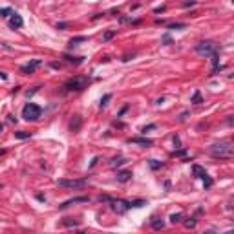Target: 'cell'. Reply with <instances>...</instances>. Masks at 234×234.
I'll use <instances>...</instances> for the list:
<instances>
[{
  "label": "cell",
  "mask_w": 234,
  "mask_h": 234,
  "mask_svg": "<svg viewBox=\"0 0 234 234\" xmlns=\"http://www.w3.org/2000/svg\"><path fill=\"white\" fill-rule=\"evenodd\" d=\"M22 117L26 121H39L42 117V108L35 102H27V104L22 108Z\"/></svg>",
  "instance_id": "7a4b0ae2"
},
{
  "label": "cell",
  "mask_w": 234,
  "mask_h": 234,
  "mask_svg": "<svg viewBox=\"0 0 234 234\" xmlns=\"http://www.w3.org/2000/svg\"><path fill=\"white\" fill-rule=\"evenodd\" d=\"M37 199H39V201H42V203H44V201H46V196H44V194H37Z\"/></svg>",
  "instance_id": "8d00e7d4"
},
{
  "label": "cell",
  "mask_w": 234,
  "mask_h": 234,
  "mask_svg": "<svg viewBox=\"0 0 234 234\" xmlns=\"http://www.w3.org/2000/svg\"><path fill=\"white\" fill-rule=\"evenodd\" d=\"M210 156L216 157V159H230L234 156V146L230 141H221V143H216L210 146Z\"/></svg>",
  "instance_id": "6da1fadb"
},
{
  "label": "cell",
  "mask_w": 234,
  "mask_h": 234,
  "mask_svg": "<svg viewBox=\"0 0 234 234\" xmlns=\"http://www.w3.org/2000/svg\"><path fill=\"white\" fill-rule=\"evenodd\" d=\"M201 179H203V185H205V188H210L212 185H214V179H212V177H210L209 174H205V176L201 177Z\"/></svg>",
  "instance_id": "2e32d148"
},
{
  "label": "cell",
  "mask_w": 234,
  "mask_h": 234,
  "mask_svg": "<svg viewBox=\"0 0 234 234\" xmlns=\"http://www.w3.org/2000/svg\"><path fill=\"white\" fill-rule=\"evenodd\" d=\"M130 179H132V170H119V172H117V181L126 183Z\"/></svg>",
  "instance_id": "7c38bea8"
},
{
  "label": "cell",
  "mask_w": 234,
  "mask_h": 234,
  "mask_svg": "<svg viewBox=\"0 0 234 234\" xmlns=\"http://www.w3.org/2000/svg\"><path fill=\"white\" fill-rule=\"evenodd\" d=\"M88 84H90V79L88 77H73L70 81H66V84L64 88L66 90H75V92H81V90H84V88H88Z\"/></svg>",
  "instance_id": "277c9868"
},
{
  "label": "cell",
  "mask_w": 234,
  "mask_h": 234,
  "mask_svg": "<svg viewBox=\"0 0 234 234\" xmlns=\"http://www.w3.org/2000/svg\"><path fill=\"white\" fill-rule=\"evenodd\" d=\"M161 44H165V46H170L172 44V37L168 35V33H165V35L161 37Z\"/></svg>",
  "instance_id": "4316f807"
},
{
  "label": "cell",
  "mask_w": 234,
  "mask_h": 234,
  "mask_svg": "<svg viewBox=\"0 0 234 234\" xmlns=\"http://www.w3.org/2000/svg\"><path fill=\"white\" fill-rule=\"evenodd\" d=\"M174 144H176L177 148H181V141H179V137H177V135H174Z\"/></svg>",
  "instance_id": "e575fe53"
},
{
  "label": "cell",
  "mask_w": 234,
  "mask_h": 234,
  "mask_svg": "<svg viewBox=\"0 0 234 234\" xmlns=\"http://www.w3.org/2000/svg\"><path fill=\"white\" fill-rule=\"evenodd\" d=\"M194 4H196V2H194V0H190V2H185L183 6H185V8H190V6H194Z\"/></svg>",
  "instance_id": "74e56055"
},
{
  "label": "cell",
  "mask_w": 234,
  "mask_h": 234,
  "mask_svg": "<svg viewBox=\"0 0 234 234\" xmlns=\"http://www.w3.org/2000/svg\"><path fill=\"white\" fill-rule=\"evenodd\" d=\"M97 161H99V157H93V161L90 163V168H92V167H95V165H97Z\"/></svg>",
  "instance_id": "f35d334b"
},
{
  "label": "cell",
  "mask_w": 234,
  "mask_h": 234,
  "mask_svg": "<svg viewBox=\"0 0 234 234\" xmlns=\"http://www.w3.org/2000/svg\"><path fill=\"white\" fill-rule=\"evenodd\" d=\"M190 102H194V104H203V95H201V92L196 90L194 95H192V101Z\"/></svg>",
  "instance_id": "9a60e30c"
},
{
  "label": "cell",
  "mask_w": 234,
  "mask_h": 234,
  "mask_svg": "<svg viewBox=\"0 0 234 234\" xmlns=\"http://www.w3.org/2000/svg\"><path fill=\"white\" fill-rule=\"evenodd\" d=\"M13 13L15 11H13L11 8H0V17H11Z\"/></svg>",
  "instance_id": "cb8c5ba5"
},
{
  "label": "cell",
  "mask_w": 234,
  "mask_h": 234,
  "mask_svg": "<svg viewBox=\"0 0 234 234\" xmlns=\"http://www.w3.org/2000/svg\"><path fill=\"white\" fill-rule=\"evenodd\" d=\"M64 225H66V227H77V225H79V221H71V219H64Z\"/></svg>",
  "instance_id": "4dcf8cb0"
},
{
  "label": "cell",
  "mask_w": 234,
  "mask_h": 234,
  "mask_svg": "<svg viewBox=\"0 0 234 234\" xmlns=\"http://www.w3.org/2000/svg\"><path fill=\"white\" fill-rule=\"evenodd\" d=\"M125 163H126L125 157H115V159L112 161V167L115 168V167H121V165H125Z\"/></svg>",
  "instance_id": "d4e9b609"
},
{
  "label": "cell",
  "mask_w": 234,
  "mask_h": 234,
  "mask_svg": "<svg viewBox=\"0 0 234 234\" xmlns=\"http://www.w3.org/2000/svg\"><path fill=\"white\" fill-rule=\"evenodd\" d=\"M90 201V198L88 196H79V198H73V199H68V201H64L62 205H59L60 209H66V207H70V205H73V203H88Z\"/></svg>",
  "instance_id": "9c48e42d"
},
{
  "label": "cell",
  "mask_w": 234,
  "mask_h": 234,
  "mask_svg": "<svg viewBox=\"0 0 234 234\" xmlns=\"http://www.w3.org/2000/svg\"><path fill=\"white\" fill-rule=\"evenodd\" d=\"M205 174H207V170H205L203 167H199V165H192V176H194V177H199V179H201Z\"/></svg>",
  "instance_id": "4fadbf2b"
},
{
  "label": "cell",
  "mask_w": 234,
  "mask_h": 234,
  "mask_svg": "<svg viewBox=\"0 0 234 234\" xmlns=\"http://www.w3.org/2000/svg\"><path fill=\"white\" fill-rule=\"evenodd\" d=\"M88 185V177H82V179H59V187L64 188H84Z\"/></svg>",
  "instance_id": "5b68a950"
},
{
  "label": "cell",
  "mask_w": 234,
  "mask_h": 234,
  "mask_svg": "<svg viewBox=\"0 0 234 234\" xmlns=\"http://www.w3.org/2000/svg\"><path fill=\"white\" fill-rule=\"evenodd\" d=\"M196 53L201 57H212L214 53H219V48L212 40H201L199 44H196Z\"/></svg>",
  "instance_id": "3957f363"
},
{
  "label": "cell",
  "mask_w": 234,
  "mask_h": 234,
  "mask_svg": "<svg viewBox=\"0 0 234 234\" xmlns=\"http://www.w3.org/2000/svg\"><path fill=\"white\" fill-rule=\"evenodd\" d=\"M99 201L101 203H110V201H112V198H110V196H99Z\"/></svg>",
  "instance_id": "1f68e13d"
},
{
  "label": "cell",
  "mask_w": 234,
  "mask_h": 234,
  "mask_svg": "<svg viewBox=\"0 0 234 234\" xmlns=\"http://www.w3.org/2000/svg\"><path fill=\"white\" fill-rule=\"evenodd\" d=\"M167 11V6H161V8H156L154 9V13H165Z\"/></svg>",
  "instance_id": "836d02e7"
},
{
  "label": "cell",
  "mask_w": 234,
  "mask_h": 234,
  "mask_svg": "<svg viewBox=\"0 0 234 234\" xmlns=\"http://www.w3.org/2000/svg\"><path fill=\"white\" fill-rule=\"evenodd\" d=\"M110 205H112V210L117 212V214H125L126 210L132 209L130 201H126V199H112V201H110Z\"/></svg>",
  "instance_id": "8992f818"
},
{
  "label": "cell",
  "mask_w": 234,
  "mask_h": 234,
  "mask_svg": "<svg viewBox=\"0 0 234 234\" xmlns=\"http://www.w3.org/2000/svg\"><path fill=\"white\" fill-rule=\"evenodd\" d=\"M163 227H165V221H163V219H157V218L152 219V229L159 230V229H163Z\"/></svg>",
  "instance_id": "ac0fdd59"
},
{
  "label": "cell",
  "mask_w": 234,
  "mask_h": 234,
  "mask_svg": "<svg viewBox=\"0 0 234 234\" xmlns=\"http://www.w3.org/2000/svg\"><path fill=\"white\" fill-rule=\"evenodd\" d=\"M185 154H187V148H179L177 152H174V156H176V157H183Z\"/></svg>",
  "instance_id": "f546056e"
},
{
  "label": "cell",
  "mask_w": 234,
  "mask_h": 234,
  "mask_svg": "<svg viewBox=\"0 0 234 234\" xmlns=\"http://www.w3.org/2000/svg\"><path fill=\"white\" fill-rule=\"evenodd\" d=\"M187 115H188V112H183L181 117H179V121H185V119H187Z\"/></svg>",
  "instance_id": "ab89813d"
},
{
  "label": "cell",
  "mask_w": 234,
  "mask_h": 234,
  "mask_svg": "<svg viewBox=\"0 0 234 234\" xmlns=\"http://www.w3.org/2000/svg\"><path fill=\"white\" fill-rule=\"evenodd\" d=\"M154 128H157V125H148V126H144V128L141 130V132H143V134H146L148 130H154Z\"/></svg>",
  "instance_id": "d6a6232c"
},
{
  "label": "cell",
  "mask_w": 234,
  "mask_h": 234,
  "mask_svg": "<svg viewBox=\"0 0 234 234\" xmlns=\"http://www.w3.org/2000/svg\"><path fill=\"white\" fill-rule=\"evenodd\" d=\"M24 26V18L18 15V13H13L11 18H9V27L11 29H20Z\"/></svg>",
  "instance_id": "ba28073f"
},
{
  "label": "cell",
  "mask_w": 234,
  "mask_h": 234,
  "mask_svg": "<svg viewBox=\"0 0 234 234\" xmlns=\"http://www.w3.org/2000/svg\"><path fill=\"white\" fill-rule=\"evenodd\" d=\"M110 99H112V93H106L104 97L101 99V104H99V108H101V110H102V108H106V106H108V102H110Z\"/></svg>",
  "instance_id": "ffe728a7"
},
{
  "label": "cell",
  "mask_w": 234,
  "mask_h": 234,
  "mask_svg": "<svg viewBox=\"0 0 234 234\" xmlns=\"http://www.w3.org/2000/svg\"><path fill=\"white\" fill-rule=\"evenodd\" d=\"M39 66H42V60L40 59H33L31 62H27L24 66H20V73H24V75H31V73H35V70Z\"/></svg>",
  "instance_id": "52a82bcc"
},
{
  "label": "cell",
  "mask_w": 234,
  "mask_h": 234,
  "mask_svg": "<svg viewBox=\"0 0 234 234\" xmlns=\"http://www.w3.org/2000/svg\"><path fill=\"white\" fill-rule=\"evenodd\" d=\"M130 143L141 144V146H152V144H154V141L148 139V137H132V139H130Z\"/></svg>",
  "instance_id": "30bf717a"
},
{
  "label": "cell",
  "mask_w": 234,
  "mask_h": 234,
  "mask_svg": "<svg viewBox=\"0 0 234 234\" xmlns=\"http://www.w3.org/2000/svg\"><path fill=\"white\" fill-rule=\"evenodd\" d=\"M181 218H183L181 212H177V214H172V216H170V223H174V225H176V223H179V221H181Z\"/></svg>",
  "instance_id": "484cf974"
},
{
  "label": "cell",
  "mask_w": 234,
  "mask_h": 234,
  "mask_svg": "<svg viewBox=\"0 0 234 234\" xmlns=\"http://www.w3.org/2000/svg\"><path fill=\"white\" fill-rule=\"evenodd\" d=\"M81 126H82V117L81 115H73V119L70 123V130L71 132H79Z\"/></svg>",
  "instance_id": "8fae6325"
},
{
  "label": "cell",
  "mask_w": 234,
  "mask_h": 234,
  "mask_svg": "<svg viewBox=\"0 0 234 234\" xmlns=\"http://www.w3.org/2000/svg\"><path fill=\"white\" fill-rule=\"evenodd\" d=\"M88 40V37H84V35H81V37H73L71 40H70V46H77L79 42H86Z\"/></svg>",
  "instance_id": "e0dca14e"
},
{
  "label": "cell",
  "mask_w": 234,
  "mask_h": 234,
  "mask_svg": "<svg viewBox=\"0 0 234 234\" xmlns=\"http://www.w3.org/2000/svg\"><path fill=\"white\" fill-rule=\"evenodd\" d=\"M2 130H4V126H2V125H0V132H2Z\"/></svg>",
  "instance_id": "60d3db41"
},
{
  "label": "cell",
  "mask_w": 234,
  "mask_h": 234,
  "mask_svg": "<svg viewBox=\"0 0 234 234\" xmlns=\"http://www.w3.org/2000/svg\"><path fill=\"white\" fill-rule=\"evenodd\" d=\"M115 35H117V29H113V31H106L104 35H102V40H104V42H108V40H112Z\"/></svg>",
  "instance_id": "7402d4cb"
},
{
  "label": "cell",
  "mask_w": 234,
  "mask_h": 234,
  "mask_svg": "<svg viewBox=\"0 0 234 234\" xmlns=\"http://www.w3.org/2000/svg\"><path fill=\"white\" fill-rule=\"evenodd\" d=\"M70 24L68 22H60V24H57V29H64V27H68Z\"/></svg>",
  "instance_id": "d590c367"
},
{
  "label": "cell",
  "mask_w": 234,
  "mask_h": 234,
  "mask_svg": "<svg viewBox=\"0 0 234 234\" xmlns=\"http://www.w3.org/2000/svg\"><path fill=\"white\" fill-rule=\"evenodd\" d=\"M196 223H198V221H196L194 218H188L187 221H185V227H187V229H194V227H196Z\"/></svg>",
  "instance_id": "83f0119b"
},
{
  "label": "cell",
  "mask_w": 234,
  "mask_h": 234,
  "mask_svg": "<svg viewBox=\"0 0 234 234\" xmlns=\"http://www.w3.org/2000/svg\"><path fill=\"white\" fill-rule=\"evenodd\" d=\"M64 60L70 62V64H82V62H84V57H71V55L64 53Z\"/></svg>",
  "instance_id": "5bb4252c"
},
{
  "label": "cell",
  "mask_w": 234,
  "mask_h": 234,
  "mask_svg": "<svg viewBox=\"0 0 234 234\" xmlns=\"http://www.w3.org/2000/svg\"><path fill=\"white\" fill-rule=\"evenodd\" d=\"M29 132H15V137H18V139H29Z\"/></svg>",
  "instance_id": "f1b7e54d"
},
{
  "label": "cell",
  "mask_w": 234,
  "mask_h": 234,
  "mask_svg": "<svg viewBox=\"0 0 234 234\" xmlns=\"http://www.w3.org/2000/svg\"><path fill=\"white\" fill-rule=\"evenodd\" d=\"M148 165H150V168H152V170H159V168L163 167V163H161V161H157V159H150V161H148Z\"/></svg>",
  "instance_id": "44dd1931"
},
{
  "label": "cell",
  "mask_w": 234,
  "mask_h": 234,
  "mask_svg": "<svg viewBox=\"0 0 234 234\" xmlns=\"http://www.w3.org/2000/svg\"><path fill=\"white\" fill-rule=\"evenodd\" d=\"M167 27H168V29H185L187 24H185V22H174V24H168Z\"/></svg>",
  "instance_id": "d6986e66"
},
{
  "label": "cell",
  "mask_w": 234,
  "mask_h": 234,
  "mask_svg": "<svg viewBox=\"0 0 234 234\" xmlns=\"http://www.w3.org/2000/svg\"><path fill=\"white\" fill-rule=\"evenodd\" d=\"M130 205H132V209H139L143 205H146V201L144 199H134V201H130Z\"/></svg>",
  "instance_id": "603a6c76"
}]
</instances>
